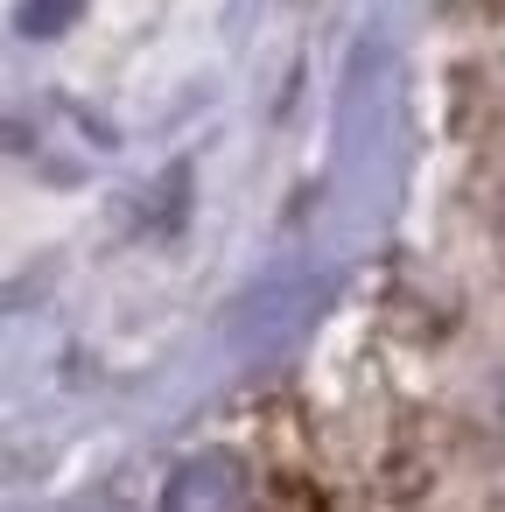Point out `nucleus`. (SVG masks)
Wrapping results in <instances>:
<instances>
[{
	"label": "nucleus",
	"instance_id": "obj_1",
	"mask_svg": "<svg viewBox=\"0 0 505 512\" xmlns=\"http://www.w3.org/2000/svg\"><path fill=\"white\" fill-rule=\"evenodd\" d=\"M71 15H78V0H29V8H22V29H29V36H57Z\"/></svg>",
	"mask_w": 505,
	"mask_h": 512
}]
</instances>
